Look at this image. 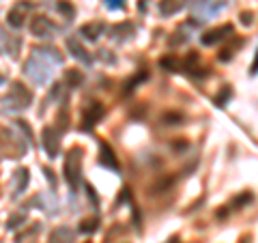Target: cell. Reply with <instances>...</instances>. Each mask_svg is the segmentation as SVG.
<instances>
[{
  "label": "cell",
  "instance_id": "7402d4cb",
  "mask_svg": "<svg viewBox=\"0 0 258 243\" xmlns=\"http://www.w3.org/2000/svg\"><path fill=\"white\" fill-rule=\"evenodd\" d=\"M58 11H61V13H63L64 17H67V20H71L73 13H75L73 4L69 2V0H61V2H58Z\"/></svg>",
  "mask_w": 258,
  "mask_h": 243
},
{
  "label": "cell",
  "instance_id": "4fadbf2b",
  "mask_svg": "<svg viewBox=\"0 0 258 243\" xmlns=\"http://www.w3.org/2000/svg\"><path fill=\"white\" fill-rule=\"evenodd\" d=\"M50 243H73V230L69 226H61V228L52 230Z\"/></svg>",
  "mask_w": 258,
  "mask_h": 243
},
{
  "label": "cell",
  "instance_id": "f1b7e54d",
  "mask_svg": "<svg viewBox=\"0 0 258 243\" xmlns=\"http://www.w3.org/2000/svg\"><path fill=\"white\" fill-rule=\"evenodd\" d=\"M43 173H45V174H48V179H50V183H52V185H54V173H52V170H50V168H45V170H43Z\"/></svg>",
  "mask_w": 258,
  "mask_h": 243
},
{
  "label": "cell",
  "instance_id": "9a60e30c",
  "mask_svg": "<svg viewBox=\"0 0 258 243\" xmlns=\"http://www.w3.org/2000/svg\"><path fill=\"white\" fill-rule=\"evenodd\" d=\"M24 20H26V7H22V4L15 9H11L9 15H7L9 26H13V28H22L24 26Z\"/></svg>",
  "mask_w": 258,
  "mask_h": 243
},
{
  "label": "cell",
  "instance_id": "ba28073f",
  "mask_svg": "<svg viewBox=\"0 0 258 243\" xmlns=\"http://www.w3.org/2000/svg\"><path fill=\"white\" fill-rule=\"evenodd\" d=\"M103 116V105L101 104H89L84 108V114H82V123H84V129H91L99 118Z\"/></svg>",
  "mask_w": 258,
  "mask_h": 243
},
{
  "label": "cell",
  "instance_id": "e0dca14e",
  "mask_svg": "<svg viewBox=\"0 0 258 243\" xmlns=\"http://www.w3.org/2000/svg\"><path fill=\"white\" fill-rule=\"evenodd\" d=\"M110 35H112L114 39H131V35H133V26L131 24H119V26H114L112 31H110Z\"/></svg>",
  "mask_w": 258,
  "mask_h": 243
},
{
  "label": "cell",
  "instance_id": "5b68a950",
  "mask_svg": "<svg viewBox=\"0 0 258 243\" xmlns=\"http://www.w3.org/2000/svg\"><path fill=\"white\" fill-rule=\"evenodd\" d=\"M41 144H43L48 157H56L58 155V149H61V140H58V132L54 127H43L41 132Z\"/></svg>",
  "mask_w": 258,
  "mask_h": 243
},
{
  "label": "cell",
  "instance_id": "8992f818",
  "mask_svg": "<svg viewBox=\"0 0 258 243\" xmlns=\"http://www.w3.org/2000/svg\"><path fill=\"white\" fill-rule=\"evenodd\" d=\"M232 33H234L232 24H224V26H218V28H213V31L204 33L202 43L204 45H215V43H220V41H224L226 37H232Z\"/></svg>",
  "mask_w": 258,
  "mask_h": 243
},
{
  "label": "cell",
  "instance_id": "6da1fadb",
  "mask_svg": "<svg viewBox=\"0 0 258 243\" xmlns=\"http://www.w3.org/2000/svg\"><path fill=\"white\" fill-rule=\"evenodd\" d=\"M24 71L34 84H45V82L52 78V65L45 63V56L41 50H34V54L28 58V63L24 65Z\"/></svg>",
  "mask_w": 258,
  "mask_h": 243
},
{
  "label": "cell",
  "instance_id": "9c48e42d",
  "mask_svg": "<svg viewBox=\"0 0 258 243\" xmlns=\"http://www.w3.org/2000/svg\"><path fill=\"white\" fill-rule=\"evenodd\" d=\"M99 164H101L103 168H108V170H119V162H116L114 151L110 149L105 142L99 144Z\"/></svg>",
  "mask_w": 258,
  "mask_h": 243
},
{
  "label": "cell",
  "instance_id": "ac0fdd59",
  "mask_svg": "<svg viewBox=\"0 0 258 243\" xmlns=\"http://www.w3.org/2000/svg\"><path fill=\"white\" fill-rule=\"evenodd\" d=\"M82 80H84V75H82L78 69H67V73H64V82H67V86H71V88L80 86Z\"/></svg>",
  "mask_w": 258,
  "mask_h": 243
},
{
  "label": "cell",
  "instance_id": "52a82bcc",
  "mask_svg": "<svg viewBox=\"0 0 258 243\" xmlns=\"http://www.w3.org/2000/svg\"><path fill=\"white\" fill-rule=\"evenodd\" d=\"M31 33L34 35V37L45 39V37H50V35L54 33V24H52L48 17L37 15V17H32V22H31Z\"/></svg>",
  "mask_w": 258,
  "mask_h": 243
},
{
  "label": "cell",
  "instance_id": "3957f363",
  "mask_svg": "<svg viewBox=\"0 0 258 243\" xmlns=\"http://www.w3.org/2000/svg\"><path fill=\"white\" fill-rule=\"evenodd\" d=\"M228 2L230 0H194V15L200 17V22H207L220 15L228 7Z\"/></svg>",
  "mask_w": 258,
  "mask_h": 243
},
{
  "label": "cell",
  "instance_id": "83f0119b",
  "mask_svg": "<svg viewBox=\"0 0 258 243\" xmlns=\"http://www.w3.org/2000/svg\"><path fill=\"white\" fill-rule=\"evenodd\" d=\"M250 73H252V75H256V73H258V50H256V58H254V65H252V67H250Z\"/></svg>",
  "mask_w": 258,
  "mask_h": 243
},
{
  "label": "cell",
  "instance_id": "30bf717a",
  "mask_svg": "<svg viewBox=\"0 0 258 243\" xmlns=\"http://www.w3.org/2000/svg\"><path fill=\"white\" fill-rule=\"evenodd\" d=\"M67 50L71 52V56L78 58L80 63H84V65H91V63H93V58L89 56V52H86L84 47L80 45V41L75 39V37H69V39H67Z\"/></svg>",
  "mask_w": 258,
  "mask_h": 243
},
{
  "label": "cell",
  "instance_id": "7a4b0ae2",
  "mask_svg": "<svg viewBox=\"0 0 258 243\" xmlns=\"http://www.w3.org/2000/svg\"><path fill=\"white\" fill-rule=\"evenodd\" d=\"M82 151L80 149H73L67 153V157H64V168H63V174L64 179H67L69 187L71 189H78V181H80V164H82Z\"/></svg>",
  "mask_w": 258,
  "mask_h": 243
},
{
  "label": "cell",
  "instance_id": "8fae6325",
  "mask_svg": "<svg viewBox=\"0 0 258 243\" xmlns=\"http://www.w3.org/2000/svg\"><path fill=\"white\" fill-rule=\"evenodd\" d=\"M101 33H103V24L101 22H89V24H84V26L80 28V35L84 39H89V41H97L99 37H101Z\"/></svg>",
  "mask_w": 258,
  "mask_h": 243
},
{
  "label": "cell",
  "instance_id": "603a6c76",
  "mask_svg": "<svg viewBox=\"0 0 258 243\" xmlns=\"http://www.w3.org/2000/svg\"><path fill=\"white\" fill-rule=\"evenodd\" d=\"M149 78V71H140V73L136 75V78H133L131 82H127V88H125V93H131L133 91V86L138 84V82H142V80H146Z\"/></svg>",
  "mask_w": 258,
  "mask_h": 243
},
{
  "label": "cell",
  "instance_id": "cb8c5ba5",
  "mask_svg": "<svg viewBox=\"0 0 258 243\" xmlns=\"http://www.w3.org/2000/svg\"><path fill=\"white\" fill-rule=\"evenodd\" d=\"M230 97V88H224V91H222V95L220 97H215V105H220V108H224V104H226V99Z\"/></svg>",
  "mask_w": 258,
  "mask_h": 243
},
{
  "label": "cell",
  "instance_id": "277c9868",
  "mask_svg": "<svg viewBox=\"0 0 258 243\" xmlns=\"http://www.w3.org/2000/svg\"><path fill=\"white\" fill-rule=\"evenodd\" d=\"M32 102V93L26 91L24 86L20 84V82H13L9 88V95L4 97V104H11L13 108L22 110V108H28V104Z\"/></svg>",
  "mask_w": 258,
  "mask_h": 243
},
{
  "label": "cell",
  "instance_id": "2e32d148",
  "mask_svg": "<svg viewBox=\"0 0 258 243\" xmlns=\"http://www.w3.org/2000/svg\"><path fill=\"white\" fill-rule=\"evenodd\" d=\"M185 4H187V0H161L160 11H161V15H174V13H179Z\"/></svg>",
  "mask_w": 258,
  "mask_h": 243
},
{
  "label": "cell",
  "instance_id": "5bb4252c",
  "mask_svg": "<svg viewBox=\"0 0 258 243\" xmlns=\"http://www.w3.org/2000/svg\"><path fill=\"white\" fill-rule=\"evenodd\" d=\"M160 67L166 71H172V73H179V71L183 69V61L174 54H166L163 58H160Z\"/></svg>",
  "mask_w": 258,
  "mask_h": 243
},
{
  "label": "cell",
  "instance_id": "4316f807",
  "mask_svg": "<svg viewBox=\"0 0 258 243\" xmlns=\"http://www.w3.org/2000/svg\"><path fill=\"white\" fill-rule=\"evenodd\" d=\"M174 151H183V149H187V142L183 140V142H179V138H177V142H174Z\"/></svg>",
  "mask_w": 258,
  "mask_h": 243
},
{
  "label": "cell",
  "instance_id": "44dd1931",
  "mask_svg": "<svg viewBox=\"0 0 258 243\" xmlns=\"http://www.w3.org/2000/svg\"><path fill=\"white\" fill-rule=\"evenodd\" d=\"M24 222H26V215H24V213H13V215H11L9 220H7V228H9V230H15V228H20Z\"/></svg>",
  "mask_w": 258,
  "mask_h": 243
},
{
  "label": "cell",
  "instance_id": "ffe728a7",
  "mask_svg": "<svg viewBox=\"0 0 258 243\" xmlns=\"http://www.w3.org/2000/svg\"><path fill=\"white\" fill-rule=\"evenodd\" d=\"M99 228V220L97 217H86L80 222V233H95Z\"/></svg>",
  "mask_w": 258,
  "mask_h": 243
},
{
  "label": "cell",
  "instance_id": "7c38bea8",
  "mask_svg": "<svg viewBox=\"0 0 258 243\" xmlns=\"http://www.w3.org/2000/svg\"><path fill=\"white\" fill-rule=\"evenodd\" d=\"M31 173H28V168H17L15 170V185H13V189H15V196H20V194H24V189H26V185H28V181H31V176H28Z\"/></svg>",
  "mask_w": 258,
  "mask_h": 243
},
{
  "label": "cell",
  "instance_id": "d6986e66",
  "mask_svg": "<svg viewBox=\"0 0 258 243\" xmlns=\"http://www.w3.org/2000/svg\"><path fill=\"white\" fill-rule=\"evenodd\" d=\"M161 123L163 125H181V123H183V114H181V112H163Z\"/></svg>",
  "mask_w": 258,
  "mask_h": 243
},
{
  "label": "cell",
  "instance_id": "d4e9b609",
  "mask_svg": "<svg viewBox=\"0 0 258 243\" xmlns=\"http://www.w3.org/2000/svg\"><path fill=\"white\" fill-rule=\"evenodd\" d=\"M105 7L112 9V11L123 9V7H125V0H105Z\"/></svg>",
  "mask_w": 258,
  "mask_h": 243
},
{
  "label": "cell",
  "instance_id": "484cf974",
  "mask_svg": "<svg viewBox=\"0 0 258 243\" xmlns=\"http://www.w3.org/2000/svg\"><path fill=\"white\" fill-rule=\"evenodd\" d=\"M239 20H241L243 26H250V24L254 22V13H250V11H243V13L239 15Z\"/></svg>",
  "mask_w": 258,
  "mask_h": 243
}]
</instances>
